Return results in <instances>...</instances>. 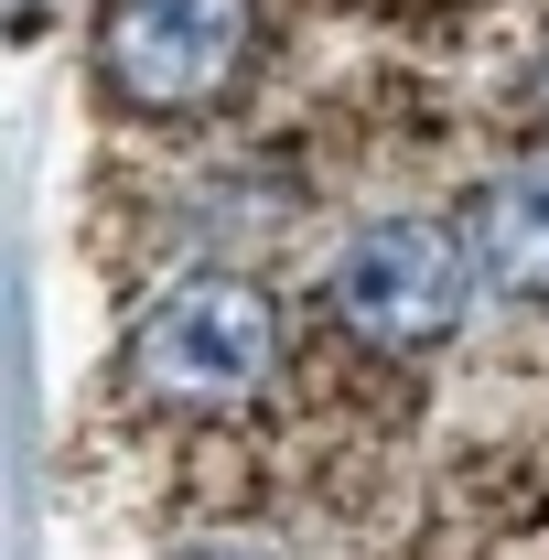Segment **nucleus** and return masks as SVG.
Returning <instances> with one entry per match:
<instances>
[{
    "mask_svg": "<svg viewBox=\"0 0 549 560\" xmlns=\"http://www.w3.org/2000/svg\"><path fill=\"white\" fill-rule=\"evenodd\" d=\"M184 560H270V550H184Z\"/></svg>",
    "mask_w": 549,
    "mask_h": 560,
    "instance_id": "39448f33",
    "label": "nucleus"
},
{
    "mask_svg": "<svg viewBox=\"0 0 549 560\" xmlns=\"http://www.w3.org/2000/svg\"><path fill=\"white\" fill-rule=\"evenodd\" d=\"M484 270L506 291H528V302H549V162L495 184V206H484Z\"/></svg>",
    "mask_w": 549,
    "mask_h": 560,
    "instance_id": "20e7f679",
    "label": "nucleus"
},
{
    "mask_svg": "<svg viewBox=\"0 0 549 560\" xmlns=\"http://www.w3.org/2000/svg\"><path fill=\"white\" fill-rule=\"evenodd\" d=\"M248 0H108L97 22V66L140 108H195L248 66Z\"/></svg>",
    "mask_w": 549,
    "mask_h": 560,
    "instance_id": "7ed1b4c3",
    "label": "nucleus"
},
{
    "mask_svg": "<svg viewBox=\"0 0 549 560\" xmlns=\"http://www.w3.org/2000/svg\"><path fill=\"white\" fill-rule=\"evenodd\" d=\"M539 130H549V66H539Z\"/></svg>",
    "mask_w": 549,
    "mask_h": 560,
    "instance_id": "423d86ee",
    "label": "nucleus"
},
{
    "mask_svg": "<svg viewBox=\"0 0 549 560\" xmlns=\"http://www.w3.org/2000/svg\"><path fill=\"white\" fill-rule=\"evenodd\" d=\"M475 302V248L442 226V215H377L355 226V248L335 259V313L366 335V346H442Z\"/></svg>",
    "mask_w": 549,
    "mask_h": 560,
    "instance_id": "f257e3e1",
    "label": "nucleus"
},
{
    "mask_svg": "<svg viewBox=\"0 0 549 560\" xmlns=\"http://www.w3.org/2000/svg\"><path fill=\"white\" fill-rule=\"evenodd\" d=\"M270 346H280V313L259 280H184L140 313V388L151 399H237L270 377Z\"/></svg>",
    "mask_w": 549,
    "mask_h": 560,
    "instance_id": "f03ea898",
    "label": "nucleus"
}]
</instances>
